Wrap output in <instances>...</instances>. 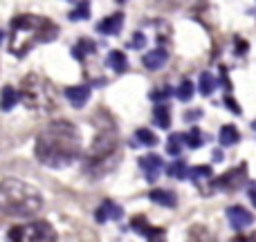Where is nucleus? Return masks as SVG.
<instances>
[{
    "instance_id": "1",
    "label": "nucleus",
    "mask_w": 256,
    "mask_h": 242,
    "mask_svg": "<svg viewBox=\"0 0 256 242\" xmlns=\"http://www.w3.org/2000/svg\"><path fill=\"white\" fill-rule=\"evenodd\" d=\"M81 153L79 130L68 121H54L36 139V157L52 168L70 166Z\"/></svg>"
},
{
    "instance_id": "2",
    "label": "nucleus",
    "mask_w": 256,
    "mask_h": 242,
    "mask_svg": "<svg viewBox=\"0 0 256 242\" xmlns=\"http://www.w3.org/2000/svg\"><path fill=\"white\" fill-rule=\"evenodd\" d=\"M58 36V27L48 18H38L32 13H22L12 20V43L9 49L16 56H22L34 43H50Z\"/></svg>"
},
{
    "instance_id": "3",
    "label": "nucleus",
    "mask_w": 256,
    "mask_h": 242,
    "mask_svg": "<svg viewBox=\"0 0 256 242\" xmlns=\"http://www.w3.org/2000/svg\"><path fill=\"white\" fill-rule=\"evenodd\" d=\"M43 207V198L34 186L20 180L0 182V213L12 218H34Z\"/></svg>"
},
{
    "instance_id": "4",
    "label": "nucleus",
    "mask_w": 256,
    "mask_h": 242,
    "mask_svg": "<svg viewBox=\"0 0 256 242\" xmlns=\"http://www.w3.org/2000/svg\"><path fill=\"white\" fill-rule=\"evenodd\" d=\"M18 99H22L25 106L36 108V110H43V108H48L50 101H52V88H50L48 81H43V79L32 74L22 81V88H20V92H18Z\"/></svg>"
},
{
    "instance_id": "5",
    "label": "nucleus",
    "mask_w": 256,
    "mask_h": 242,
    "mask_svg": "<svg viewBox=\"0 0 256 242\" xmlns=\"http://www.w3.org/2000/svg\"><path fill=\"white\" fill-rule=\"evenodd\" d=\"M9 240H54L56 234L48 222H34V225H25V227H16L7 234Z\"/></svg>"
},
{
    "instance_id": "6",
    "label": "nucleus",
    "mask_w": 256,
    "mask_h": 242,
    "mask_svg": "<svg viewBox=\"0 0 256 242\" xmlns=\"http://www.w3.org/2000/svg\"><path fill=\"white\" fill-rule=\"evenodd\" d=\"M248 182V166H238V168H234V171H230V173H225L222 177H218V180H214L212 182V189H216V191H227V193H234V191H238V189H243V184Z\"/></svg>"
},
{
    "instance_id": "7",
    "label": "nucleus",
    "mask_w": 256,
    "mask_h": 242,
    "mask_svg": "<svg viewBox=\"0 0 256 242\" xmlns=\"http://www.w3.org/2000/svg\"><path fill=\"white\" fill-rule=\"evenodd\" d=\"M227 218H230V225L238 231L254 225V213H250L248 209H243V207H230L227 209Z\"/></svg>"
},
{
    "instance_id": "8",
    "label": "nucleus",
    "mask_w": 256,
    "mask_h": 242,
    "mask_svg": "<svg viewBox=\"0 0 256 242\" xmlns=\"http://www.w3.org/2000/svg\"><path fill=\"white\" fill-rule=\"evenodd\" d=\"M140 168L144 171L146 182H155L160 177V173H162L164 162H162V157H160V155H146V157L140 159Z\"/></svg>"
},
{
    "instance_id": "9",
    "label": "nucleus",
    "mask_w": 256,
    "mask_h": 242,
    "mask_svg": "<svg viewBox=\"0 0 256 242\" xmlns=\"http://www.w3.org/2000/svg\"><path fill=\"white\" fill-rule=\"evenodd\" d=\"M63 94H66V99L72 103L74 108H84L86 103H88L90 99V85H70V88L63 90Z\"/></svg>"
},
{
    "instance_id": "10",
    "label": "nucleus",
    "mask_w": 256,
    "mask_h": 242,
    "mask_svg": "<svg viewBox=\"0 0 256 242\" xmlns=\"http://www.w3.org/2000/svg\"><path fill=\"white\" fill-rule=\"evenodd\" d=\"M122 25H124V13L117 11V13H110L108 18H104L102 22H97V31L104 36H115L122 31Z\"/></svg>"
},
{
    "instance_id": "11",
    "label": "nucleus",
    "mask_w": 256,
    "mask_h": 242,
    "mask_svg": "<svg viewBox=\"0 0 256 242\" xmlns=\"http://www.w3.org/2000/svg\"><path fill=\"white\" fill-rule=\"evenodd\" d=\"M168 61V52L162 47H155L153 52L144 54V58H142V63H144L146 70H160V67H164V63Z\"/></svg>"
},
{
    "instance_id": "12",
    "label": "nucleus",
    "mask_w": 256,
    "mask_h": 242,
    "mask_svg": "<svg viewBox=\"0 0 256 242\" xmlns=\"http://www.w3.org/2000/svg\"><path fill=\"white\" fill-rule=\"evenodd\" d=\"M122 216H124V211H122V207H120V204H115V202H104V207H99L97 213H94L97 222L122 220Z\"/></svg>"
},
{
    "instance_id": "13",
    "label": "nucleus",
    "mask_w": 256,
    "mask_h": 242,
    "mask_svg": "<svg viewBox=\"0 0 256 242\" xmlns=\"http://www.w3.org/2000/svg\"><path fill=\"white\" fill-rule=\"evenodd\" d=\"M148 198L153 200V202L162 204V207H168V209H173V207L178 204V195L173 193V191H166V189H155V191H150Z\"/></svg>"
},
{
    "instance_id": "14",
    "label": "nucleus",
    "mask_w": 256,
    "mask_h": 242,
    "mask_svg": "<svg viewBox=\"0 0 256 242\" xmlns=\"http://www.w3.org/2000/svg\"><path fill=\"white\" fill-rule=\"evenodd\" d=\"M16 103H18V90L14 85H4L2 92H0V110L9 112Z\"/></svg>"
},
{
    "instance_id": "15",
    "label": "nucleus",
    "mask_w": 256,
    "mask_h": 242,
    "mask_svg": "<svg viewBox=\"0 0 256 242\" xmlns=\"http://www.w3.org/2000/svg\"><path fill=\"white\" fill-rule=\"evenodd\" d=\"M106 63L117 72V74H124V72L128 70V58H126V54L122 52V49H112V52L108 54Z\"/></svg>"
},
{
    "instance_id": "16",
    "label": "nucleus",
    "mask_w": 256,
    "mask_h": 242,
    "mask_svg": "<svg viewBox=\"0 0 256 242\" xmlns=\"http://www.w3.org/2000/svg\"><path fill=\"white\" fill-rule=\"evenodd\" d=\"M153 121H155V126L164 128V130L171 126V110H168L166 103H155V108H153Z\"/></svg>"
},
{
    "instance_id": "17",
    "label": "nucleus",
    "mask_w": 256,
    "mask_h": 242,
    "mask_svg": "<svg viewBox=\"0 0 256 242\" xmlns=\"http://www.w3.org/2000/svg\"><path fill=\"white\" fill-rule=\"evenodd\" d=\"M97 52V43H92L90 38H81L76 40V45L72 47V56L79 58V61H84L86 56H90V54Z\"/></svg>"
},
{
    "instance_id": "18",
    "label": "nucleus",
    "mask_w": 256,
    "mask_h": 242,
    "mask_svg": "<svg viewBox=\"0 0 256 242\" xmlns=\"http://www.w3.org/2000/svg\"><path fill=\"white\" fill-rule=\"evenodd\" d=\"M240 141V132H238V128L236 126H232V123H227V126H222L220 128V144L225 146H236Z\"/></svg>"
},
{
    "instance_id": "19",
    "label": "nucleus",
    "mask_w": 256,
    "mask_h": 242,
    "mask_svg": "<svg viewBox=\"0 0 256 242\" xmlns=\"http://www.w3.org/2000/svg\"><path fill=\"white\" fill-rule=\"evenodd\" d=\"M216 88H218L216 76H214L212 72H202V74H200V83H198L200 94H202V97H212Z\"/></svg>"
},
{
    "instance_id": "20",
    "label": "nucleus",
    "mask_w": 256,
    "mask_h": 242,
    "mask_svg": "<svg viewBox=\"0 0 256 242\" xmlns=\"http://www.w3.org/2000/svg\"><path fill=\"white\" fill-rule=\"evenodd\" d=\"M130 144L132 146H158V137H155V132L148 130V128H140Z\"/></svg>"
},
{
    "instance_id": "21",
    "label": "nucleus",
    "mask_w": 256,
    "mask_h": 242,
    "mask_svg": "<svg viewBox=\"0 0 256 242\" xmlns=\"http://www.w3.org/2000/svg\"><path fill=\"white\" fill-rule=\"evenodd\" d=\"M182 139H184V146H189V148H200V146H204V141H209V137H204V132L200 128H191L189 135H182Z\"/></svg>"
},
{
    "instance_id": "22",
    "label": "nucleus",
    "mask_w": 256,
    "mask_h": 242,
    "mask_svg": "<svg viewBox=\"0 0 256 242\" xmlns=\"http://www.w3.org/2000/svg\"><path fill=\"white\" fill-rule=\"evenodd\" d=\"M212 166H207V164H202V166H194V168H186V180L196 182V184H200L202 180H209L212 177Z\"/></svg>"
},
{
    "instance_id": "23",
    "label": "nucleus",
    "mask_w": 256,
    "mask_h": 242,
    "mask_svg": "<svg viewBox=\"0 0 256 242\" xmlns=\"http://www.w3.org/2000/svg\"><path fill=\"white\" fill-rule=\"evenodd\" d=\"M182 144H184L182 135H180V132H173V135L168 137V141H166V150H168V155H171V157H180V153H182Z\"/></svg>"
},
{
    "instance_id": "24",
    "label": "nucleus",
    "mask_w": 256,
    "mask_h": 242,
    "mask_svg": "<svg viewBox=\"0 0 256 242\" xmlns=\"http://www.w3.org/2000/svg\"><path fill=\"white\" fill-rule=\"evenodd\" d=\"M194 92H196V88H194V83H191L189 79H184V81L180 83V88L173 90V94H176V97L180 99V101H191Z\"/></svg>"
},
{
    "instance_id": "25",
    "label": "nucleus",
    "mask_w": 256,
    "mask_h": 242,
    "mask_svg": "<svg viewBox=\"0 0 256 242\" xmlns=\"http://www.w3.org/2000/svg\"><path fill=\"white\" fill-rule=\"evenodd\" d=\"M166 175L168 177H176V180H186V164L182 162V159H176L173 164H168Z\"/></svg>"
},
{
    "instance_id": "26",
    "label": "nucleus",
    "mask_w": 256,
    "mask_h": 242,
    "mask_svg": "<svg viewBox=\"0 0 256 242\" xmlns=\"http://www.w3.org/2000/svg\"><path fill=\"white\" fill-rule=\"evenodd\" d=\"M68 18H70V20H88V18H90V4L86 2V0H84V2H79L74 11L68 13Z\"/></svg>"
},
{
    "instance_id": "27",
    "label": "nucleus",
    "mask_w": 256,
    "mask_h": 242,
    "mask_svg": "<svg viewBox=\"0 0 256 242\" xmlns=\"http://www.w3.org/2000/svg\"><path fill=\"white\" fill-rule=\"evenodd\" d=\"M173 94V90H171V85H164L162 90H155V92H150V99H153L155 103H164L168 97Z\"/></svg>"
},
{
    "instance_id": "28",
    "label": "nucleus",
    "mask_w": 256,
    "mask_h": 242,
    "mask_svg": "<svg viewBox=\"0 0 256 242\" xmlns=\"http://www.w3.org/2000/svg\"><path fill=\"white\" fill-rule=\"evenodd\" d=\"M130 47H132V49H142V47H146V36H144V31H135V34H132V38H130Z\"/></svg>"
},
{
    "instance_id": "29",
    "label": "nucleus",
    "mask_w": 256,
    "mask_h": 242,
    "mask_svg": "<svg viewBox=\"0 0 256 242\" xmlns=\"http://www.w3.org/2000/svg\"><path fill=\"white\" fill-rule=\"evenodd\" d=\"M222 103H225V106L230 108V110L234 112V115H240V108H238V103H236L232 97H222Z\"/></svg>"
},
{
    "instance_id": "30",
    "label": "nucleus",
    "mask_w": 256,
    "mask_h": 242,
    "mask_svg": "<svg viewBox=\"0 0 256 242\" xmlns=\"http://www.w3.org/2000/svg\"><path fill=\"white\" fill-rule=\"evenodd\" d=\"M200 117H202V110H189V112L184 115V119H186V121H198Z\"/></svg>"
},
{
    "instance_id": "31",
    "label": "nucleus",
    "mask_w": 256,
    "mask_h": 242,
    "mask_svg": "<svg viewBox=\"0 0 256 242\" xmlns=\"http://www.w3.org/2000/svg\"><path fill=\"white\" fill-rule=\"evenodd\" d=\"M248 52V40L236 38V54H245Z\"/></svg>"
},
{
    "instance_id": "32",
    "label": "nucleus",
    "mask_w": 256,
    "mask_h": 242,
    "mask_svg": "<svg viewBox=\"0 0 256 242\" xmlns=\"http://www.w3.org/2000/svg\"><path fill=\"white\" fill-rule=\"evenodd\" d=\"M248 195H250V200H252V204L256 207V184H250V191H248Z\"/></svg>"
},
{
    "instance_id": "33",
    "label": "nucleus",
    "mask_w": 256,
    "mask_h": 242,
    "mask_svg": "<svg viewBox=\"0 0 256 242\" xmlns=\"http://www.w3.org/2000/svg\"><path fill=\"white\" fill-rule=\"evenodd\" d=\"M220 159H222V153L220 150H214V162H220Z\"/></svg>"
},
{
    "instance_id": "34",
    "label": "nucleus",
    "mask_w": 256,
    "mask_h": 242,
    "mask_svg": "<svg viewBox=\"0 0 256 242\" xmlns=\"http://www.w3.org/2000/svg\"><path fill=\"white\" fill-rule=\"evenodd\" d=\"M2 38H4V34H2V29H0V43H2Z\"/></svg>"
},
{
    "instance_id": "35",
    "label": "nucleus",
    "mask_w": 256,
    "mask_h": 242,
    "mask_svg": "<svg viewBox=\"0 0 256 242\" xmlns=\"http://www.w3.org/2000/svg\"><path fill=\"white\" fill-rule=\"evenodd\" d=\"M252 128H254V130H256V121H254V123H252Z\"/></svg>"
}]
</instances>
